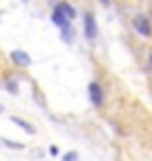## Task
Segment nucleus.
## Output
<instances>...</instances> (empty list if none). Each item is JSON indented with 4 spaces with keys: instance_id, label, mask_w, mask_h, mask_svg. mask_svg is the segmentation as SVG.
Instances as JSON below:
<instances>
[{
    "instance_id": "obj_9",
    "label": "nucleus",
    "mask_w": 152,
    "mask_h": 161,
    "mask_svg": "<svg viewBox=\"0 0 152 161\" xmlns=\"http://www.w3.org/2000/svg\"><path fill=\"white\" fill-rule=\"evenodd\" d=\"M0 143H3L5 148H14V150H23V148H25L23 143H18V141H11V139H5V136L0 139Z\"/></svg>"
},
{
    "instance_id": "obj_7",
    "label": "nucleus",
    "mask_w": 152,
    "mask_h": 161,
    "mask_svg": "<svg viewBox=\"0 0 152 161\" xmlns=\"http://www.w3.org/2000/svg\"><path fill=\"white\" fill-rule=\"evenodd\" d=\"M56 7H58L61 11H63V16L67 18V20H72V18H76V9L69 5V3H58V5H56Z\"/></svg>"
},
{
    "instance_id": "obj_10",
    "label": "nucleus",
    "mask_w": 152,
    "mask_h": 161,
    "mask_svg": "<svg viewBox=\"0 0 152 161\" xmlns=\"http://www.w3.org/2000/svg\"><path fill=\"white\" fill-rule=\"evenodd\" d=\"M63 161H79V152H74V150L72 152H65L63 154Z\"/></svg>"
},
{
    "instance_id": "obj_6",
    "label": "nucleus",
    "mask_w": 152,
    "mask_h": 161,
    "mask_svg": "<svg viewBox=\"0 0 152 161\" xmlns=\"http://www.w3.org/2000/svg\"><path fill=\"white\" fill-rule=\"evenodd\" d=\"M61 34H63V40H65V43H72L74 36H76V31H74L72 23H65V25L61 27Z\"/></svg>"
},
{
    "instance_id": "obj_11",
    "label": "nucleus",
    "mask_w": 152,
    "mask_h": 161,
    "mask_svg": "<svg viewBox=\"0 0 152 161\" xmlns=\"http://www.w3.org/2000/svg\"><path fill=\"white\" fill-rule=\"evenodd\" d=\"M5 87H7L11 94H16V92H18V85H16V80H5Z\"/></svg>"
},
{
    "instance_id": "obj_1",
    "label": "nucleus",
    "mask_w": 152,
    "mask_h": 161,
    "mask_svg": "<svg viewBox=\"0 0 152 161\" xmlns=\"http://www.w3.org/2000/svg\"><path fill=\"white\" fill-rule=\"evenodd\" d=\"M83 25H85V38H87V40H94V38L99 36L96 20H94L92 14H85V16H83Z\"/></svg>"
},
{
    "instance_id": "obj_8",
    "label": "nucleus",
    "mask_w": 152,
    "mask_h": 161,
    "mask_svg": "<svg viewBox=\"0 0 152 161\" xmlns=\"http://www.w3.org/2000/svg\"><path fill=\"white\" fill-rule=\"evenodd\" d=\"M52 20H54V25H58V27H63L65 23H72V20H67V18L63 16V11H61L58 7H54V14H52Z\"/></svg>"
},
{
    "instance_id": "obj_4",
    "label": "nucleus",
    "mask_w": 152,
    "mask_h": 161,
    "mask_svg": "<svg viewBox=\"0 0 152 161\" xmlns=\"http://www.w3.org/2000/svg\"><path fill=\"white\" fill-rule=\"evenodd\" d=\"M134 29H137L141 36H150V34H152L150 23H148V18H145V16H137V18H134Z\"/></svg>"
},
{
    "instance_id": "obj_15",
    "label": "nucleus",
    "mask_w": 152,
    "mask_h": 161,
    "mask_svg": "<svg viewBox=\"0 0 152 161\" xmlns=\"http://www.w3.org/2000/svg\"><path fill=\"white\" fill-rule=\"evenodd\" d=\"M150 60H152V56H150Z\"/></svg>"
},
{
    "instance_id": "obj_3",
    "label": "nucleus",
    "mask_w": 152,
    "mask_h": 161,
    "mask_svg": "<svg viewBox=\"0 0 152 161\" xmlns=\"http://www.w3.org/2000/svg\"><path fill=\"white\" fill-rule=\"evenodd\" d=\"M90 101H92V105H96V108L103 103V90H101L99 83H94V80L90 83Z\"/></svg>"
},
{
    "instance_id": "obj_12",
    "label": "nucleus",
    "mask_w": 152,
    "mask_h": 161,
    "mask_svg": "<svg viewBox=\"0 0 152 161\" xmlns=\"http://www.w3.org/2000/svg\"><path fill=\"white\" fill-rule=\"evenodd\" d=\"M101 3H103V5H107V3H110V0H101Z\"/></svg>"
},
{
    "instance_id": "obj_13",
    "label": "nucleus",
    "mask_w": 152,
    "mask_h": 161,
    "mask_svg": "<svg viewBox=\"0 0 152 161\" xmlns=\"http://www.w3.org/2000/svg\"><path fill=\"white\" fill-rule=\"evenodd\" d=\"M0 112H3V105H0Z\"/></svg>"
},
{
    "instance_id": "obj_2",
    "label": "nucleus",
    "mask_w": 152,
    "mask_h": 161,
    "mask_svg": "<svg viewBox=\"0 0 152 161\" xmlns=\"http://www.w3.org/2000/svg\"><path fill=\"white\" fill-rule=\"evenodd\" d=\"M9 58L14 60V63H16L18 67H29V65H31L29 54H27V52H23V49H14V52L9 54Z\"/></svg>"
},
{
    "instance_id": "obj_14",
    "label": "nucleus",
    "mask_w": 152,
    "mask_h": 161,
    "mask_svg": "<svg viewBox=\"0 0 152 161\" xmlns=\"http://www.w3.org/2000/svg\"><path fill=\"white\" fill-rule=\"evenodd\" d=\"M23 3H29V0H23Z\"/></svg>"
},
{
    "instance_id": "obj_5",
    "label": "nucleus",
    "mask_w": 152,
    "mask_h": 161,
    "mask_svg": "<svg viewBox=\"0 0 152 161\" xmlns=\"http://www.w3.org/2000/svg\"><path fill=\"white\" fill-rule=\"evenodd\" d=\"M11 123H16L20 130H25L27 134H36V128L31 125V123H27L25 119H20V116H11Z\"/></svg>"
}]
</instances>
